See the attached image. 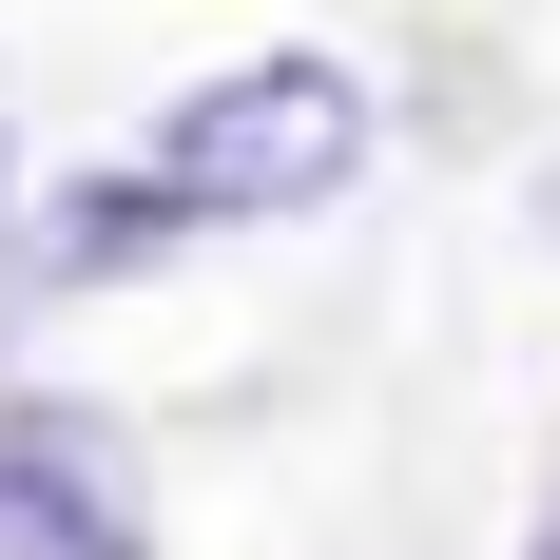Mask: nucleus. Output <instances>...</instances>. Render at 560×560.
Masks as SVG:
<instances>
[{"label":"nucleus","mask_w":560,"mask_h":560,"mask_svg":"<svg viewBox=\"0 0 560 560\" xmlns=\"http://www.w3.org/2000/svg\"><path fill=\"white\" fill-rule=\"evenodd\" d=\"M20 290H39V271H20V252H0V329H20Z\"/></svg>","instance_id":"obj_4"},{"label":"nucleus","mask_w":560,"mask_h":560,"mask_svg":"<svg viewBox=\"0 0 560 560\" xmlns=\"http://www.w3.org/2000/svg\"><path fill=\"white\" fill-rule=\"evenodd\" d=\"M368 174V78L348 58H232L136 136V194L174 232H271V213H329Z\"/></svg>","instance_id":"obj_1"},{"label":"nucleus","mask_w":560,"mask_h":560,"mask_svg":"<svg viewBox=\"0 0 560 560\" xmlns=\"http://www.w3.org/2000/svg\"><path fill=\"white\" fill-rule=\"evenodd\" d=\"M522 213H541V252H560V155H541V194H522Z\"/></svg>","instance_id":"obj_3"},{"label":"nucleus","mask_w":560,"mask_h":560,"mask_svg":"<svg viewBox=\"0 0 560 560\" xmlns=\"http://www.w3.org/2000/svg\"><path fill=\"white\" fill-rule=\"evenodd\" d=\"M0 560H136V464L78 406H0Z\"/></svg>","instance_id":"obj_2"},{"label":"nucleus","mask_w":560,"mask_h":560,"mask_svg":"<svg viewBox=\"0 0 560 560\" xmlns=\"http://www.w3.org/2000/svg\"><path fill=\"white\" fill-rule=\"evenodd\" d=\"M522 560H560V503H541V541H522Z\"/></svg>","instance_id":"obj_5"}]
</instances>
